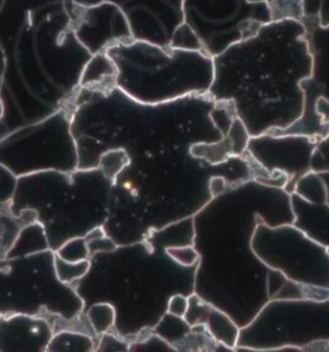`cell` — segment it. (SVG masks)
Masks as SVG:
<instances>
[{
	"label": "cell",
	"instance_id": "6da1fadb",
	"mask_svg": "<svg viewBox=\"0 0 329 352\" xmlns=\"http://www.w3.org/2000/svg\"><path fill=\"white\" fill-rule=\"evenodd\" d=\"M6 106L0 140L61 109L75 108L90 52L78 41L65 0H6L0 10Z\"/></svg>",
	"mask_w": 329,
	"mask_h": 352
},
{
	"label": "cell",
	"instance_id": "7a4b0ae2",
	"mask_svg": "<svg viewBox=\"0 0 329 352\" xmlns=\"http://www.w3.org/2000/svg\"><path fill=\"white\" fill-rule=\"evenodd\" d=\"M194 217V247L200 252L194 294L229 314L241 328L268 302L270 267L252 248L260 223L293 224L290 195L255 180L229 188Z\"/></svg>",
	"mask_w": 329,
	"mask_h": 352
},
{
	"label": "cell",
	"instance_id": "3957f363",
	"mask_svg": "<svg viewBox=\"0 0 329 352\" xmlns=\"http://www.w3.org/2000/svg\"><path fill=\"white\" fill-rule=\"evenodd\" d=\"M312 57L302 21H271L250 39L213 58L209 94L232 100L251 137L286 129L304 109L301 82L311 78Z\"/></svg>",
	"mask_w": 329,
	"mask_h": 352
},
{
	"label": "cell",
	"instance_id": "277c9868",
	"mask_svg": "<svg viewBox=\"0 0 329 352\" xmlns=\"http://www.w3.org/2000/svg\"><path fill=\"white\" fill-rule=\"evenodd\" d=\"M106 52L116 65L117 88L140 104L158 106L202 96L213 85V58L202 50L133 40Z\"/></svg>",
	"mask_w": 329,
	"mask_h": 352
},
{
	"label": "cell",
	"instance_id": "5b68a950",
	"mask_svg": "<svg viewBox=\"0 0 329 352\" xmlns=\"http://www.w3.org/2000/svg\"><path fill=\"white\" fill-rule=\"evenodd\" d=\"M329 341V298L269 300L242 327L234 351H306Z\"/></svg>",
	"mask_w": 329,
	"mask_h": 352
},
{
	"label": "cell",
	"instance_id": "8992f818",
	"mask_svg": "<svg viewBox=\"0 0 329 352\" xmlns=\"http://www.w3.org/2000/svg\"><path fill=\"white\" fill-rule=\"evenodd\" d=\"M183 16L213 58L273 21L269 3L262 0H183Z\"/></svg>",
	"mask_w": 329,
	"mask_h": 352
},
{
	"label": "cell",
	"instance_id": "52a82bcc",
	"mask_svg": "<svg viewBox=\"0 0 329 352\" xmlns=\"http://www.w3.org/2000/svg\"><path fill=\"white\" fill-rule=\"evenodd\" d=\"M252 248L268 267L296 283L329 289V251L293 224L260 223Z\"/></svg>",
	"mask_w": 329,
	"mask_h": 352
},
{
	"label": "cell",
	"instance_id": "ba28073f",
	"mask_svg": "<svg viewBox=\"0 0 329 352\" xmlns=\"http://www.w3.org/2000/svg\"><path fill=\"white\" fill-rule=\"evenodd\" d=\"M75 112V108L61 109L47 120L4 138V142L28 151V155L16 158L6 167L17 177L47 170L62 174L75 171L78 167V146L70 133Z\"/></svg>",
	"mask_w": 329,
	"mask_h": 352
},
{
	"label": "cell",
	"instance_id": "9c48e42d",
	"mask_svg": "<svg viewBox=\"0 0 329 352\" xmlns=\"http://www.w3.org/2000/svg\"><path fill=\"white\" fill-rule=\"evenodd\" d=\"M65 6L76 38L92 56L134 40L124 12L114 3L103 0L87 7L74 0H65Z\"/></svg>",
	"mask_w": 329,
	"mask_h": 352
},
{
	"label": "cell",
	"instance_id": "30bf717a",
	"mask_svg": "<svg viewBox=\"0 0 329 352\" xmlns=\"http://www.w3.org/2000/svg\"><path fill=\"white\" fill-rule=\"evenodd\" d=\"M318 142L306 135H274L265 133L250 138L247 152L270 173L281 171L290 177L284 190L292 195L301 176L311 170Z\"/></svg>",
	"mask_w": 329,
	"mask_h": 352
},
{
	"label": "cell",
	"instance_id": "8fae6325",
	"mask_svg": "<svg viewBox=\"0 0 329 352\" xmlns=\"http://www.w3.org/2000/svg\"><path fill=\"white\" fill-rule=\"evenodd\" d=\"M129 21L134 40L170 47L176 28L184 22L183 0H106Z\"/></svg>",
	"mask_w": 329,
	"mask_h": 352
},
{
	"label": "cell",
	"instance_id": "7c38bea8",
	"mask_svg": "<svg viewBox=\"0 0 329 352\" xmlns=\"http://www.w3.org/2000/svg\"><path fill=\"white\" fill-rule=\"evenodd\" d=\"M53 334L48 318L28 314L0 316V351H47Z\"/></svg>",
	"mask_w": 329,
	"mask_h": 352
},
{
	"label": "cell",
	"instance_id": "4fadbf2b",
	"mask_svg": "<svg viewBox=\"0 0 329 352\" xmlns=\"http://www.w3.org/2000/svg\"><path fill=\"white\" fill-rule=\"evenodd\" d=\"M184 319L191 327L204 325L213 338L231 351L237 347L241 327L233 320L229 314L207 302L198 294L189 296V307Z\"/></svg>",
	"mask_w": 329,
	"mask_h": 352
},
{
	"label": "cell",
	"instance_id": "5bb4252c",
	"mask_svg": "<svg viewBox=\"0 0 329 352\" xmlns=\"http://www.w3.org/2000/svg\"><path fill=\"white\" fill-rule=\"evenodd\" d=\"M304 91V109L300 118L286 129H271L268 133L274 135H306L321 140L329 134V122H324L317 111V102L323 96L324 89L312 78H305L301 82Z\"/></svg>",
	"mask_w": 329,
	"mask_h": 352
},
{
	"label": "cell",
	"instance_id": "9a60e30c",
	"mask_svg": "<svg viewBox=\"0 0 329 352\" xmlns=\"http://www.w3.org/2000/svg\"><path fill=\"white\" fill-rule=\"evenodd\" d=\"M290 206L295 215L293 226L329 251V206L311 204L296 193L290 195Z\"/></svg>",
	"mask_w": 329,
	"mask_h": 352
},
{
	"label": "cell",
	"instance_id": "2e32d148",
	"mask_svg": "<svg viewBox=\"0 0 329 352\" xmlns=\"http://www.w3.org/2000/svg\"><path fill=\"white\" fill-rule=\"evenodd\" d=\"M302 23L312 57L311 78L323 87V97L329 100V26H321L318 17H304Z\"/></svg>",
	"mask_w": 329,
	"mask_h": 352
},
{
	"label": "cell",
	"instance_id": "e0dca14e",
	"mask_svg": "<svg viewBox=\"0 0 329 352\" xmlns=\"http://www.w3.org/2000/svg\"><path fill=\"white\" fill-rule=\"evenodd\" d=\"M38 221V212L23 208L20 215L12 212L10 202L0 204V272L8 270V254L20 238L25 226Z\"/></svg>",
	"mask_w": 329,
	"mask_h": 352
},
{
	"label": "cell",
	"instance_id": "ac0fdd59",
	"mask_svg": "<svg viewBox=\"0 0 329 352\" xmlns=\"http://www.w3.org/2000/svg\"><path fill=\"white\" fill-rule=\"evenodd\" d=\"M80 88L102 94L117 88L116 65L107 52L93 54L87 60L80 78Z\"/></svg>",
	"mask_w": 329,
	"mask_h": 352
},
{
	"label": "cell",
	"instance_id": "d6986e66",
	"mask_svg": "<svg viewBox=\"0 0 329 352\" xmlns=\"http://www.w3.org/2000/svg\"><path fill=\"white\" fill-rule=\"evenodd\" d=\"M189 152L194 158L206 161L210 165H222L226 162L231 157L235 156L234 142L228 134L216 142H198L193 143Z\"/></svg>",
	"mask_w": 329,
	"mask_h": 352
},
{
	"label": "cell",
	"instance_id": "ffe728a7",
	"mask_svg": "<svg viewBox=\"0 0 329 352\" xmlns=\"http://www.w3.org/2000/svg\"><path fill=\"white\" fill-rule=\"evenodd\" d=\"M94 337L74 329H61L53 334L47 351H94Z\"/></svg>",
	"mask_w": 329,
	"mask_h": 352
},
{
	"label": "cell",
	"instance_id": "44dd1931",
	"mask_svg": "<svg viewBox=\"0 0 329 352\" xmlns=\"http://www.w3.org/2000/svg\"><path fill=\"white\" fill-rule=\"evenodd\" d=\"M293 193L311 204H327V188L319 173L314 170L301 176Z\"/></svg>",
	"mask_w": 329,
	"mask_h": 352
},
{
	"label": "cell",
	"instance_id": "7402d4cb",
	"mask_svg": "<svg viewBox=\"0 0 329 352\" xmlns=\"http://www.w3.org/2000/svg\"><path fill=\"white\" fill-rule=\"evenodd\" d=\"M87 318L93 331L99 337L105 333L111 332V329L114 328L116 323V310L111 303H94L89 307Z\"/></svg>",
	"mask_w": 329,
	"mask_h": 352
},
{
	"label": "cell",
	"instance_id": "603a6c76",
	"mask_svg": "<svg viewBox=\"0 0 329 352\" xmlns=\"http://www.w3.org/2000/svg\"><path fill=\"white\" fill-rule=\"evenodd\" d=\"M53 267L59 283L71 284L87 274V272L90 270V261L83 260L78 263H71L54 252Z\"/></svg>",
	"mask_w": 329,
	"mask_h": 352
},
{
	"label": "cell",
	"instance_id": "cb8c5ba5",
	"mask_svg": "<svg viewBox=\"0 0 329 352\" xmlns=\"http://www.w3.org/2000/svg\"><path fill=\"white\" fill-rule=\"evenodd\" d=\"M129 162H130V158L126 153V151L121 148H116V149H109L103 155H100L98 160V167L100 170V174L105 176L107 180L115 182L117 176L120 175L123 170L129 165Z\"/></svg>",
	"mask_w": 329,
	"mask_h": 352
},
{
	"label": "cell",
	"instance_id": "d4e9b609",
	"mask_svg": "<svg viewBox=\"0 0 329 352\" xmlns=\"http://www.w3.org/2000/svg\"><path fill=\"white\" fill-rule=\"evenodd\" d=\"M243 156L247 160V164L251 171L252 180L262 183L264 186H275V188H283V189L288 184L290 177L281 171L270 173L268 168L262 166L260 162H257L247 151Z\"/></svg>",
	"mask_w": 329,
	"mask_h": 352
},
{
	"label": "cell",
	"instance_id": "484cf974",
	"mask_svg": "<svg viewBox=\"0 0 329 352\" xmlns=\"http://www.w3.org/2000/svg\"><path fill=\"white\" fill-rule=\"evenodd\" d=\"M268 3L273 21H302L305 17L302 0H270Z\"/></svg>",
	"mask_w": 329,
	"mask_h": 352
},
{
	"label": "cell",
	"instance_id": "4316f807",
	"mask_svg": "<svg viewBox=\"0 0 329 352\" xmlns=\"http://www.w3.org/2000/svg\"><path fill=\"white\" fill-rule=\"evenodd\" d=\"M164 254H167L175 264L185 269L197 267L200 263V252L194 245H167L164 247Z\"/></svg>",
	"mask_w": 329,
	"mask_h": 352
},
{
	"label": "cell",
	"instance_id": "83f0119b",
	"mask_svg": "<svg viewBox=\"0 0 329 352\" xmlns=\"http://www.w3.org/2000/svg\"><path fill=\"white\" fill-rule=\"evenodd\" d=\"M56 254L71 263L89 260L90 257L87 239L84 236H74L68 239L67 242L56 250Z\"/></svg>",
	"mask_w": 329,
	"mask_h": 352
},
{
	"label": "cell",
	"instance_id": "f1b7e54d",
	"mask_svg": "<svg viewBox=\"0 0 329 352\" xmlns=\"http://www.w3.org/2000/svg\"><path fill=\"white\" fill-rule=\"evenodd\" d=\"M170 47L176 50H202L201 40L185 22L180 23L171 36ZM204 52V50H202Z\"/></svg>",
	"mask_w": 329,
	"mask_h": 352
},
{
	"label": "cell",
	"instance_id": "f546056e",
	"mask_svg": "<svg viewBox=\"0 0 329 352\" xmlns=\"http://www.w3.org/2000/svg\"><path fill=\"white\" fill-rule=\"evenodd\" d=\"M305 17H318L321 26H329V0H302Z\"/></svg>",
	"mask_w": 329,
	"mask_h": 352
},
{
	"label": "cell",
	"instance_id": "4dcf8cb0",
	"mask_svg": "<svg viewBox=\"0 0 329 352\" xmlns=\"http://www.w3.org/2000/svg\"><path fill=\"white\" fill-rule=\"evenodd\" d=\"M17 176L10 168L0 164V204L10 202L16 193L17 188Z\"/></svg>",
	"mask_w": 329,
	"mask_h": 352
},
{
	"label": "cell",
	"instance_id": "1f68e13d",
	"mask_svg": "<svg viewBox=\"0 0 329 352\" xmlns=\"http://www.w3.org/2000/svg\"><path fill=\"white\" fill-rule=\"evenodd\" d=\"M130 342L112 333L107 332L99 336L96 351H129Z\"/></svg>",
	"mask_w": 329,
	"mask_h": 352
},
{
	"label": "cell",
	"instance_id": "d6a6232c",
	"mask_svg": "<svg viewBox=\"0 0 329 352\" xmlns=\"http://www.w3.org/2000/svg\"><path fill=\"white\" fill-rule=\"evenodd\" d=\"M311 170L317 173L329 171V134L318 142V147L311 160Z\"/></svg>",
	"mask_w": 329,
	"mask_h": 352
},
{
	"label": "cell",
	"instance_id": "836d02e7",
	"mask_svg": "<svg viewBox=\"0 0 329 352\" xmlns=\"http://www.w3.org/2000/svg\"><path fill=\"white\" fill-rule=\"evenodd\" d=\"M189 307V296L185 294H175L169 298L166 313L171 314L174 316L184 318L185 314Z\"/></svg>",
	"mask_w": 329,
	"mask_h": 352
},
{
	"label": "cell",
	"instance_id": "e575fe53",
	"mask_svg": "<svg viewBox=\"0 0 329 352\" xmlns=\"http://www.w3.org/2000/svg\"><path fill=\"white\" fill-rule=\"evenodd\" d=\"M232 186H234L228 180V177L220 175V174L211 176L210 180H209V190H210V195H211L213 198L222 196L223 193H225Z\"/></svg>",
	"mask_w": 329,
	"mask_h": 352
},
{
	"label": "cell",
	"instance_id": "d590c367",
	"mask_svg": "<svg viewBox=\"0 0 329 352\" xmlns=\"http://www.w3.org/2000/svg\"><path fill=\"white\" fill-rule=\"evenodd\" d=\"M87 248L90 256L92 254H98V252H112L117 250V245L114 242V239L108 238V236H102L94 241L87 242Z\"/></svg>",
	"mask_w": 329,
	"mask_h": 352
},
{
	"label": "cell",
	"instance_id": "8d00e7d4",
	"mask_svg": "<svg viewBox=\"0 0 329 352\" xmlns=\"http://www.w3.org/2000/svg\"><path fill=\"white\" fill-rule=\"evenodd\" d=\"M317 111L324 122H329V100L323 96L317 102Z\"/></svg>",
	"mask_w": 329,
	"mask_h": 352
},
{
	"label": "cell",
	"instance_id": "74e56055",
	"mask_svg": "<svg viewBox=\"0 0 329 352\" xmlns=\"http://www.w3.org/2000/svg\"><path fill=\"white\" fill-rule=\"evenodd\" d=\"M6 69V57H4V50L0 44V88H1V81H3V75Z\"/></svg>",
	"mask_w": 329,
	"mask_h": 352
},
{
	"label": "cell",
	"instance_id": "f35d334b",
	"mask_svg": "<svg viewBox=\"0 0 329 352\" xmlns=\"http://www.w3.org/2000/svg\"><path fill=\"white\" fill-rule=\"evenodd\" d=\"M319 175L321 176L326 188H327V205L329 206V171H321L319 173Z\"/></svg>",
	"mask_w": 329,
	"mask_h": 352
},
{
	"label": "cell",
	"instance_id": "ab89813d",
	"mask_svg": "<svg viewBox=\"0 0 329 352\" xmlns=\"http://www.w3.org/2000/svg\"><path fill=\"white\" fill-rule=\"evenodd\" d=\"M75 3H78V4H81V6H96V4H99L100 1H103V0H74Z\"/></svg>",
	"mask_w": 329,
	"mask_h": 352
},
{
	"label": "cell",
	"instance_id": "60d3db41",
	"mask_svg": "<svg viewBox=\"0 0 329 352\" xmlns=\"http://www.w3.org/2000/svg\"><path fill=\"white\" fill-rule=\"evenodd\" d=\"M4 113H6V106H4V102H3V99L0 97V120L4 118Z\"/></svg>",
	"mask_w": 329,
	"mask_h": 352
},
{
	"label": "cell",
	"instance_id": "b9f144b4",
	"mask_svg": "<svg viewBox=\"0 0 329 352\" xmlns=\"http://www.w3.org/2000/svg\"><path fill=\"white\" fill-rule=\"evenodd\" d=\"M4 1H6V0H0V10H1L3 6H4Z\"/></svg>",
	"mask_w": 329,
	"mask_h": 352
},
{
	"label": "cell",
	"instance_id": "7bdbcfd3",
	"mask_svg": "<svg viewBox=\"0 0 329 352\" xmlns=\"http://www.w3.org/2000/svg\"><path fill=\"white\" fill-rule=\"evenodd\" d=\"M252 1H259V0H252ZM262 1H270V0H262Z\"/></svg>",
	"mask_w": 329,
	"mask_h": 352
}]
</instances>
